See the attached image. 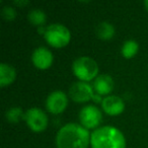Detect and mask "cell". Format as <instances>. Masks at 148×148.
I'll return each instance as SVG.
<instances>
[{
    "label": "cell",
    "mask_w": 148,
    "mask_h": 148,
    "mask_svg": "<svg viewBox=\"0 0 148 148\" xmlns=\"http://www.w3.org/2000/svg\"><path fill=\"white\" fill-rule=\"evenodd\" d=\"M89 141L88 130L75 123L66 124L58 131L56 136L58 148H87Z\"/></svg>",
    "instance_id": "6da1fadb"
},
{
    "label": "cell",
    "mask_w": 148,
    "mask_h": 148,
    "mask_svg": "<svg viewBox=\"0 0 148 148\" xmlns=\"http://www.w3.org/2000/svg\"><path fill=\"white\" fill-rule=\"evenodd\" d=\"M92 148H125L126 140L123 133L113 126H103L90 134Z\"/></svg>",
    "instance_id": "7a4b0ae2"
},
{
    "label": "cell",
    "mask_w": 148,
    "mask_h": 148,
    "mask_svg": "<svg viewBox=\"0 0 148 148\" xmlns=\"http://www.w3.org/2000/svg\"><path fill=\"white\" fill-rule=\"evenodd\" d=\"M72 70L75 76L81 81H89L97 78L99 73V65L89 57H79L72 64Z\"/></svg>",
    "instance_id": "3957f363"
},
{
    "label": "cell",
    "mask_w": 148,
    "mask_h": 148,
    "mask_svg": "<svg viewBox=\"0 0 148 148\" xmlns=\"http://www.w3.org/2000/svg\"><path fill=\"white\" fill-rule=\"evenodd\" d=\"M47 43L55 48L65 47L70 41V32L65 25L61 23H52L48 25L44 33Z\"/></svg>",
    "instance_id": "277c9868"
},
{
    "label": "cell",
    "mask_w": 148,
    "mask_h": 148,
    "mask_svg": "<svg viewBox=\"0 0 148 148\" xmlns=\"http://www.w3.org/2000/svg\"><path fill=\"white\" fill-rule=\"evenodd\" d=\"M103 119L101 110L95 106H85L79 112L81 125L86 129H92L99 126Z\"/></svg>",
    "instance_id": "5b68a950"
},
{
    "label": "cell",
    "mask_w": 148,
    "mask_h": 148,
    "mask_svg": "<svg viewBox=\"0 0 148 148\" xmlns=\"http://www.w3.org/2000/svg\"><path fill=\"white\" fill-rule=\"evenodd\" d=\"M27 124L34 132H42L48 126V117L45 112L38 108H32L25 113Z\"/></svg>",
    "instance_id": "8992f818"
},
{
    "label": "cell",
    "mask_w": 148,
    "mask_h": 148,
    "mask_svg": "<svg viewBox=\"0 0 148 148\" xmlns=\"http://www.w3.org/2000/svg\"><path fill=\"white\" fill-rule=\"evenodd\" d=\"M69 95L76 103H84L95 97L93 89L90 84L84 81H77L73 83L69 89Z\"/></svg>",
    "instance_id": "52a82bcc"
},
{
    "label": "cell",
    "mask_w": 148,
    "mask_h": 148,
    "mask_svg": "<svg viewBox=\"0 0 148 148\" xmlns=\"http://www.w3.org/2000/svg\"><path fill=\"white\" fill-rule=\"evenodd\" d=\"M68 99L61 90H55L48 95L46 99V108L52 114H60L66 109Z\"/></svg>",
    "instance_id": "ba28073f"
},
{
    "label": "cell",
    "mask_w": 148,
    "mask_h": 148,
    "mask_svg": "<svg viewBox=\"0 0 148 148\" xmlns=\"http://www.w3.org/2000/svg\"><path fill=\"white\" fill-rule=\"evenodd\" d=\"M32 61L34 65L39 69H47L52 65L53 54L45 47H39L34 51L32 55Z\"/></svg>",
    "instance_id": "9c48e42d"
},
{
    "label": "cell",
    "mask_w": 148,
    "mask_h": 148,
    "mask_svg": "<svg viewBox=\"0 0 148 148\" xmlns=\"http://www.w3.org/2000/svg\"><path fill=\"white\" fill-rule=\"evenodd\" d=\"M103 110L110 116H118L124 111L125 103L118 95H109L101 101Z\"/></svg>",
    "instance_id": "30bf717a"
},
{
    "label": "cell",
    "mask_w": 148,
    "mask_h": 148,
    "mask_svg": "<svg viewBox=\"0 0 148 148\" xmlns=\"http://www.w3.org/2000/svg\"><path fill=\"white\" fill-rule=\"evenodd\" d=\"M93 87L99 95H108L114 88V80L108 74H101L93 81Z\"/></svg>",
    "instance_id": "8fae6325"
},
{
    "label": "cell",
    "mask_w": 148,
    "mask_h": 148,
    "mask_svg": "<svg viewBox=\"0 0 148 148\" xmlns=\"http://www.w3.org/2000/svg\"><path fill=\"white\" fill-rule=\"evenodd\" d=\"M16 77V71L11 65L6 63L0 64V85L6 86L14 81Z\"/></svg>",
    "instance_id": "7c38bea8"
},
{
    "label": "cell",
    "mask_w": 148,
    "mask_h": 148,
    "mask_svg": "<svg viewBox=\"0 0 148 148\" xmlns=\"http://www.w3.org/2000/svg\"><path fill=\"white\" fill-rule=\"evenodd\" d=\"M97 36L101 40H110L115 35V27L112 23L108 21H103L97 27Z\"/></svg>",
    "instance_id": "4fadbf2b"
},
{
    "label": "cell",
    "mask_w": 148,
    "mask_h": 148,
    "mask_svg": "<svg viewBox=\"0 0 148 148\" xmlns=\"http://www.w3.org/2000/svg\"><path fill=\"white\" fill-rule=\"evenodd\" d=\"M138 49H139V46L137 42L134 40H128L122 46V55L127 59H130L137 54Z\"/></svg>",
    "instance_id": "5bb4252c"
},
{
    "label": "cell",
    "mask_w": 148,
    "mask_h": 148,
    "mask_svg": "<svg viewBox=\"0 0 148 148\" xmlns=\"http://www.w3.org/2000/svg\"><path fill=\"white\" fill-rule=\"evenodd\" d=\"M27 18H29V23L32 25L40 27V25H43L46 23L47 16H46L45 12L41 9H33V10L29 11Z\"/></svg>",
    "instance_id": "9a60e30c"
},
{
    "label": "cell",
    "mask_w": 148,
    "mask_h": 148,
    "mask_svg": "<svg viewBox=\"0 0 148 148\" xmlns=\"http://www.w3.org/2000/svg\"><path fill=\"white\" fill-rule=\"evenodd\" d=\"M5 118L10 123H18L21 120L25 119V114L23 112L21 108H11L5 114Z\"/></svg>",
    "instance_id": "2e32d148"
},
{
    "label": "cell",
    "mask_w": 148,
    "mask_h": 148,
    "mask_svg": "<svg viewBox=\"0 0 148 148\" xmlns=\"http://www.w3.org/2000/svg\"><path fill=\"white\" fill-rule=\"evenodd\" d=\"M1 14H2L3 18L6 21H13L16 17V11L11 6H4L1 11Z\"/></svg>",
    "instance_id": "e0dca14e"
},
{
    "label": "cell",
    "mask_w": 148,
    "mask_h": 148,
    "mask_svg": "<svg viewBox=\"0 0 148 148\" xmlns=\"http://www.w3.org/2000/svg\"><path fill=\"white\" fill-rule=\"evenodd\" d=\"M29 1L27 0H15L14 1V4L19 5V6H23V5H27L29 4Z\"/></svg>",
    "instance_id": "ac0fdd59"
},
{
    "label": "cell",
    "mask_w": 148,
    "mask_h": 148,
    "mask_svg": "<svg viewBox=\"0 0 148 148\" xmlns=\"http://www.w3.org/2000/svg\"><path fill=\"white\" fill-rule=\"evenodd\" d=\"M144 5H145L146 9L148 10V0H145V1H144Z\"/></svg>",
    "instance_id": "d6986e66"
}]
</instances>
